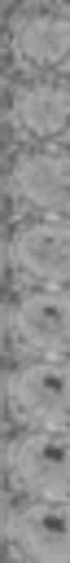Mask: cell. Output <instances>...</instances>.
<instances>
[{"mask_svg":"<svg viewBox=\"0 0 70 563\" xmlns=\"http://www.w3.org/2000/svg\"><path fill=\"white\" fill-rule=\"evenodd\" d=\"M9 317L18 334L48 356H66V290L52 282H22L9 295Z\"/></svg>","mask_w":70,"mask_h":563,"instance_id":"1","label":"cell"},{"mask_svg":"<svg viewBox=\"0 0 70 563\" xmlns=\"http://www.w3.org/2000/svg\"><path fill=\"white\" fill-rule=\"evenodd\" d=\"M9 396H13V409L22 418L44 422V427H66V365H61V356L31 352V361L9 374Z\"/></svg>","mask_w":70,"mask_h":563,"instance_id":"2","label":"cell"},{"mask_svg":"<svg viewBox=\"0 0 70 563\" xmlns=\"http://www.w3.org/2000/svg\"><path fill=\"white\" fill-rule=\"evenodd\" d=\"M9 457L31 493H44L52 501H66V427L31 422L26 435L9 440Z\"/></svg>","mask_w":70,"mask_h":563,"instance_id":"3","label":"cell"},{"mask_svg":"<svg viewBox=\"0 0 70 563\" xmlns=\"http://www.w3.org/2000/svg\"><path fill=\"white\" fill-rule=\"evenodd\" d=\"M66 18L44 4H26V13L9 26V53L26 75H48L66 62Z\"/></svg>","mask_w":70,"mask_h":563,"instance_id":"4","label":"cell"},{"mask_svg":"<svg viewBox=\"0 0 70 563\" xmlns=\"http://www.w3.org/2000/svg\"><path fill=\"white\" fill-rule=\"evenodd\" d=\"M13 194L35 211L61 216L66 207V150L57 141H31L13 158Z\"/></svg>","mask_w":70,"mask_h":563,"instance_id":"5","label":"cell"},{"mask_svg":"<svg viewBox=\"0 0 70 563\" xmlns=\"http://www.w3.org/2000/svg\"><path fill=\"white\" fill-rule=\"evenodd\" d=\"M66 251H70V238H66L61 216H52V211H31L13 229V260H18V268H26L39 282L66 286Z\"/></svg>","mask_w":70,"mask_h":563,"instance_id":"6","label":"cell"},{"mask_svg":"<svg viewBox=\"0 0 70 563\" xmlns=\"http://www.w3.org/2000/svg\"><path fill=\"white\" fill-rule=\"evenodd\" d=\"M66 501H52L44 493L9 506V532L35 563H66Z\"/></svg>","mask_w":70,"mask_h":563,"instance_id":"7","label":"cell"},{"mask_svg":"<svg viewBox=\"0 0 70 563\" xmlns=\"http://www.w3.org/2000/svg\"><path fill=\"white\" fill-rule=\"evenodd\" d=\"M9 119L31 141H57L66 128V84L52 75H26L13 88Z\"/></svg>","mask_w":70,"mask_h":563,"instance_id":"8","label":"cell"},{"mask_svg":"<svg viewBox=\"0 0 70 563\" xmlns=\"http://www.w3.org/2000/svg\"><path fill=\"white\" fill-rule=\"evenodd\" d=\"M22 4H52V0H22Z\"/></svg>","mask_w":70,"mask_h":563,"instance_id":"9","label":"cell"}]
</instances>
